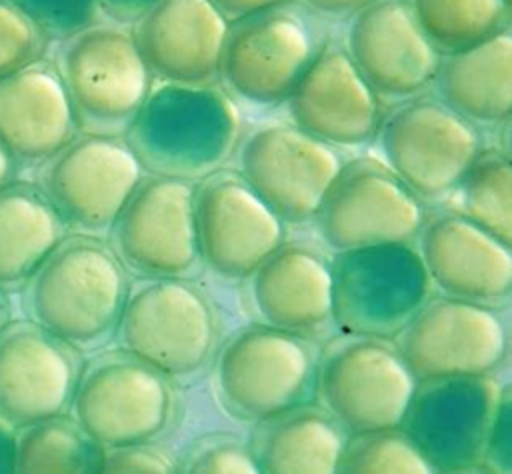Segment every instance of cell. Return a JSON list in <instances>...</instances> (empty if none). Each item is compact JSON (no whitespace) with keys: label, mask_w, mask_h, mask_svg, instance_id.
<instances>
[{"label":"cell","mask_w":512,"mask_h":474,"mask_svg":"<svg viewBox=\"0 0 512 474\" xmlns=\"http://www.w3.org/2000/svg\"><path fill=\"white\" fill-rule=\"evenodd\" d=\"M34 184L68 234H108L118 212L144 178L122 136L76 134L34 170Z\"/></svg>","instance_id":"8"},{"label":"cell","mask_w":512,"mask_h":474,"mask_svg":"<svg viewBox=\"0 0 512 474\" xmlns=\"http://www.w3.org/2000/svg\"><path fill=\"white\" fill-rule=\"evenodd\" d=\"M28 16L50 42L64 40L100 22L98 0H8Z\"/></svg>","instance_id":"33"},{"label":"cell","mask_w":512,"mask_h":474,"mask_svg":"<svg viewBox=\"0 0 512 474\" xmlns=\"http://www.w3.org/2000/svg\"><path fill=\"white\" fill-rule=\"evenodd\" d=\"M330 318L344 334L392 340L430 298V278L412 242L334 252Z\"/></svg>","instance_id":"5"},{"label":"cell","mask_w":512,"mask_h":474,"mask_svg":"<svg viewBox=\"0 0 512 474\" xmlns=\"http://www.w3.org/2000/svg\"><path fill=\"white\" fill-rule=\"evenodd\" d=\"M18 164L14 162V158L10 156V152L4 148V144L0 142V188L10 184L12 180L18 178Z\"/></svg>","instance_id":"41"},{"label":"cell","mask_w":512,"mask_h":474,"mask_svg":"<svg viewBox=\"0 0 512 474\" xmlns=\"http://www.w3.org/2000/svg\"><path fill=\"white\" fill-rule=\"evenodd\" d=\"M248 282L254 312L266 326L304 336L330 318V258L312 244L282 242Z\"/></svg>","instance_id":"24"},{"label":"cell","mask_w":512,"mask_h":474,"mask_svg":"<svg viewBox=\"0 0 512 474\" xmlns=\"http://www.w3.org/2000/svg\"><path fill=\"white\" fill-rule=\"evenodd\" d=\"M418 254L444 296L494 306L512 290V244L450 210L424 218Z\"/></svg>","instance_id":"21"},{"label":"cell","mask_w":512,"mask_h":474,"mask_svg":"<svg viewBox=\"0 0 512 474\" xmlns=\"http://www.w3.org/2000/svg\"><path fill=\"white\" fill-rule=\"evenodd\" d=\"M12 320V302L10 294L0 288V330Z\"/></svg>","instance_id":"42"},{"label":"cell","mask_w":512,"mask_h":474,"mask_svg":"<svg viewBox=\"0 0 512 474\" xmlns=\"http://www.w3.org/2000/svg\"><path fill=\"white\" fill-rule=\"evenodd\" d=\"M284 104L294 126L334 148L370 144L384 116L382 98L336 40L322 50Z\"/></svg>","instance_id":"20"},{"label":"cell","mask_w":512,"mask_h":474,"mask_svg":"<svg viewBox=\"0 0 512 474\" xmlns=\"http://www.w3.org/2000/svg\"><path fill=\"white\" fill-rule=\"evenodd\" d=\"M454 194V212L512 244V164L506 152L482 148Z\"/></svg>","instance_id":"30"},{"label":"cell","mask_w":512,"mask_h":474,"mask_svg":"<svg viewBox=\"0 0 512 474\" xmlns=\"http://www.w3.org/2000/svg\"><path fill=\"white\" fill-rule=\"evenodd\" d=\"M160 0H98L100 14L116 26H134Z\"/></svg>","instance_id":"37"},{"label":"cell","mask_w":512,"mask_h":474,"mask_svg":"<svg viewBox=\"0 0 512 474\" xmlns=\"http://www.w3.org/2000/svg\"><path fill=\"white\" fill-rule=\"evenodd\" d=\"M76 348L20 318L0 330V418L16 430L68 414L82 372Z\"/></svg>","instance_id":"18"},{"label":"cell","mask_w":512,"mask_h":474,"mask_svg":"<svg viewBox=\"0 0 512 474\" xmlns=\"http://www.w3.org/2000/svg\"><path fill=\"white\" fill-rule=\"evenodd\" d=\"M332 40L330 18L300 0L236 18L228 26L220 58L222 90L252 106L284 104Z\"/></svg>","instance_id":"3"},{"label":"cell","mask_w":512,"mask_h":474,"mask_svg":"<svg viewBox=\"0 0 512 474\" xmlns=\"http://www.w3.org/2000/svg\"><path fill=\"white\" fill-rule=\"evenodd\" d=\"M382 162L422 200L450 194L482 150L478 126L438 98L412 96L382 116Z\"/></svg>","instance_id":"10"},{"label":"cell","mask_w":512,"mask_h":474,"mask_svg":"<svg viewBox=\"0 0 512 474\" xmlns=\"http://www.w3.org/2000/svg\"><path fill=\"white\" fill-rule=\"evenodd\" d=\"M236 152L238 174L288 224H302L316 216L344 166L338 148L292 122L254 128Z\"/></svg>","instance_id":"14"},{"label":"cell","mask_w":512,"mask_h":474,"mask_svg":"<svg viewBox=\"0 0 512 474\" xmlns=\"http://www.w3.org/2000/svg\"><path fill=\"white\" fill-rule=\"evenodd\" d=\"M94 474H178L168 454L148 444L104 448Z\"/></svg>","instance_id":"35"},{"label":"cell","mask_w":512,"mask_h":474,"mask_svg":"<svg viewBox=\"0 0 512 474\" xmlns=\"http://www.w3.org/2000/svg\"><path fill=\"white\" fill-rule=\"evenodd\" d=\"M68 234L66 226L30 180L0 188V288L16 292Z\"/></svg>","instance_id":"27"},{"label":"cell","mask_w":512,"mask_h":474,"mask_svg":"<svg viewBox=\"0 0 512 474\" xmlns=\"http://www.w3.org/2000/svg\"><path fill=\"white\" fill-rule=\"evenodd\" d=\"M182 474H262L250 446L234 438H210L196 446Z\"/></svg>","instance_id":"34"},{"label":"cell","mask_w":512,"mask_h":474,"mask_svg":"<svg viewBox=\"0 0 512 474\" xmlns=\"http://www.w3.org/2000/svg\"><path fill=\"white\" fill-rule=\"evenodd\" d=\"M300 2L324 18H342V16H352L372 0H300Z\"/></svg>","instance_id":"38"},{"label":"cell","mask_w":512,"mask_h":474,"mask_svg":"<svg viewBox=\"0 0 512 474\" xmlns=\"http://www.w3.org/2000/svg\"><path fill=\"white\" fill-rule=\"evenodd\" d=\"M48 60L62 80L78 134L124 138L154 86L126 26L84 28L54 42Z\"/></svg>","instance_id":"4"},{"label":"cell","mask_w":512,"mask_h":474,"mask_svg":"<svg viewBox=\"0 0 512 474\" xmlns=\"http://www.w3.org/2000/svg\"><path fill=\"white\" fill-rule=\"evenodd\" d=\"M316 366L304 336L266 324L248 326L218 354V396L234 416L262 422L304 402L316 382Z\"/></svg>","instance_id":"11"},{"label":"cell","mask_w":512,"mask_h":474,"mask_svg":"<svg viewBox=\"0 0 512 474\" xmlns=\"http://www.w3.org/2000/svg\"><path fill=\"white\" fill-rule=\"evenodd\" d=\"M52 42L8 0H0V78L48 56Z\"/></svg>","instance_id":"32"},{"label":"cell","mask_w":512,"mask_h":474,"mask_svg":"<svg viewBox=\"0 0 512 474\" xmlns=\"http://www.w3.org/2000/svg\"><path fill=\"white\" fill-rule=\"evenodd\" d=\"M102 454L104 448L62 414L16 430L14 474H94Z\"/></svg>","instance_id":"28"},{"label":"cell","mask_w":512,"mask_h":474,"mask_svg":"<svg viewBox=\"0 0 512 474\" xmlns=\"http://www.w3.org/2000/svg\"><path fill=\"white\" fill-rule=\"evenodd\" d=\"M482 462H488V472L510 474V400L504 396L494 418Z\"/></svg>","instance_id":"36"},{"label":"cell","mask_w":512,"mask_h":474,"mask_svg":"<svg viewBox=\"0 0 512 474\" xmlns=\"http://www.w3.org/2000/svg\"><path fill=\"white\" fill-rule=\"evenodd\" d=\"M168 376L124 350L104 352L82 366L70 416L102 448L152 442L170 422Z\"/></svg>","instance_id":"9"},{"label":"cell","mask_w":512,"mask_h":474,"mask_svg":"<svg viewBox=\"0 0 512 474\" xmlns=\"http://www.w3.org/2000/svg\"><path fill=\"white\" fill-rule=\"evenodd\" d=\"M444 474H492L488 472L486 468H480V466H468V468H458V470H448Z\"/></svg>","instance_id":"43"},{"label":"cell","mask_w":512,"mask_h":474,"mask_svg":"<svg viewBox=\"0 0 512 474\" xmlns=\"http://www.w3.org/2000/svg\"><path fill=\"white\" fill-rule=\"evenodd\" d=\"M416 378L394 342L344 334L316 366L320 408L350 436L400 428Z\"/></svg>","instance_id":"7"},{"label":"cell","mask_w":512,"mask_h":474,"mask_svg":"<svg viewBox=\"0 0 512 474\" xmlns=\"http://www.w3.org/2000/svg\"><path fill=\"white\" fill-rule=\"evenodd\" d=\"M242 114L238 102L214 84L152 86L124 140L144 172L178 180H202L218 172L238 150Z\"/></svg>","instance_id":"2"},{"label":"cell","mask_w":512,"mask_h":474,"mask_svg":"<svg viewBox=\"0 0 512 474\" xmlns=\"http://www.w3.org/2000/svg\"><path fill=\"white\" fill-rule=\"evenodd\" d=\"M504 396L492 376L418 380L400 430L438 472L480 466Z\"/></svg>","instance_id":"15"},{"label":"cell","mask_w":512,"mask_h":474,"mask_svg":"<svg viewBox=\"0 0 512 474\" xmlns=\"http://www.w3.org/2000/svg\"><path fill=\"white\" fill-rule=\"evenodd\" d=\"M230 20L212 0H160L134 24L138 50L160 82L214 84Z\"/></svg>","instance_id":"22"},{"label":"cell","mask_w":512,"mask_h":474,"mask_svg":"<svg viewBox=\"0 0 512 474\" xmlns=\"http://www.w3.org/2000/svg\"><path fill=\"white\" fill-rule=\"evenodd\" d=\"M392 342L416 380L492 376L508 350L494 306L450 296L428 298Z\"/></svg>","instance_id":"13"},{"label":"cell","mask_w":512,"mask_h":474,"mask_svg":"<svg viewBox=\"0 0 512 474\" xmlns=\"http://www.w3.org/2000/svg\"><path fill=\"white\" fill-rule=\"evenodd\" d=\"M284 0H212V4L232 22L236 18H242L246 14H252L256 10L274 6Z\"/></svg>","instance_id":"39"},{"label":"cell","mask_w":512,"mask_h":474,"mask_svg":"<svg viewBox=\"0 0 512 474\" xmlns=\"http://www.w3.org/2000/svg\"><path fill=\"white\" fill-rule=\"evenodd\" d=\"M338 474H440L400 430L386 428L346 440Z\"/></svg>","instance_id":"31"},{"label":"cell","mask_w":512,"mask_h":474,"mask_svg":"<svg viewBox=\"0 0 512 474\" xmlns=\"http://www.w3.org/2000/svg\"><path fill=\"white\" fill-rule=\"evenodd\" d=\"M76 134L66 90L48 56L0 78V142L18 170H34Z\"/></svg>","instance_id":"23"},{"label":"cell","mask_w":512,"mask_h":474,"mask_svg":"<svg viewBox=\"0 0 512 474\" xmlns=\"http://www.w3.org/2000/svg\"><path fill=\"white\" fill-rule=\"evenodd\" d=\"M406 4L442 56L510 28L512 0H406Z\"/></svg>","instance_id":"29"},{"label":"cell","mask_w":512,"mask_h":474,"mask_svg":"<svg viewBox=\"0 0 512 474\" xmlns=\"http://www.w3.org/2000/svg\"><path fill=\"white\" fill-rule=\"evenodd\" d=\"M198 256L220 278L244 280L284 242V222L232 170L194 186Z\"/></svg>","instance_id":"17"},{"label":"cell","mask_w":512,"mask_h":474,"mask_svg":"<svg viewBox=\"0 0 512 474\" xmlns=\"http://www.w3.org/2000/svg\"><path fill=\"white\" fill-rule=\"evenodd\" d=\"M126 270L144 278H178L198 262L194 184L144 176L108 230Z\"/></svg>","instance_id":"16"},{"label":"cell","mask_w":512,"mask_h":474,"mask_svg":"<svg viewBox=\"0 0 512 474\" xmlns=\"http://www.w3.org/2000/svg\"><path fill=\"white\" fill-rule=\"evenodd\" d=\"M316 230L332 252L412 242L424 222L422 200L376 158L344 162L316 216Z\"/></svg>","instance_id":"12"},{"label":"cell","mask_w":512,"mask_h":474,"mask_svg":"<svg viewBox=\"0 0 512 474\" xmlns=\"http://www.w3.org/2000/svg\"><path fill=\"white\" fill-rule=\"evenodd\" d=\"M16 428L0 418V474H14Z\"/></svg>","instance_id":"40"},{"label":"cell","mask_w":512,"mask_h":474,"mask_svg":"<svg viewBox=\"0 0 512 474\" xmlns=\"http://www.w3.org/2000/svg\"><path fill=\"white\" fill-rule=\"evenodd\" d=\"M116 338L120 350L164 376L204 366L216 344V314L204 290L178 278H144L130 286Z\"/></svg>","instance_id":"6"},{"label":"cell","mask_w":512,"mask_h":474,"mask_svg":"<svg viewBox=\"0 0 512 474\" xmlns=\"http://www.w3.org/2000/svg\"><path fill=\"white\" fill-rule=\"evenodd\" d=\"M346 432L318 406H296L256 422L252 456L262 474H338Z\"/></svg>","instance_id":"26"},{"label":"cell","mask_w":512,"mask_h":474,"mask_svg":"<svg viewBox=\"0 0 512 474\" xmlns=\"http://www.w3.org/2000/svg\"><path fill=\"white\" fill-rule=\"evenodd\" d=\"M436 98L474 126H498L512 112V30L444 54L434 76Z\"/></svg>","instance_id":"25"},{"label":"cell","mask_w":512,"mask_h":474,"mask_svg":"<svg viewBox=\"0 0 512 474\" xmlns=\"http://www.w3.org/2000/svg\"><path fill=\"white\" fill-rule=\"evenodd\" d=\"M128 270L98 236L66 234L20 288L26 318L78 352L106 344L118 326Z\"/></svg>","instance_id":"1"},{"label":"cell","mask_w":512,"mask_h":474,"mask_svg":"<svg viewBox=\"0 0 512 474\" xmlns=\"http://www.w3.org/2000/svg\"><path fill=\"white\" fill-rule=\"evenodd\" d=\"M344 48L374 92L396 100L426 90L442 60L406 0H372L354 12Z\"/></svg>","instance_id":"19"}]
</instances>
